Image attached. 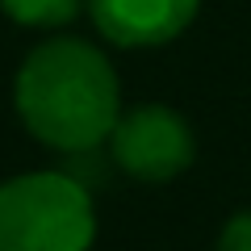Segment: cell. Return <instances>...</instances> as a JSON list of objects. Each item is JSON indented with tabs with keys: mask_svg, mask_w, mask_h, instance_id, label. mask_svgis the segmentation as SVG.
Returning <instances> with one entry per match:
<instances>
[{
	"mask_svg": "<svg viewBox=\"0 0 251 251\" xmlns=\"http://www.w3.org/2000/svg\"><path fill=\"white\" fill-rule=\"evenodd\" d=\"M13 105L42 147L80 155L109 143L122 117V88L105 50L84 38H46L17 67Z\"/></svg>",
	"mask_w": 251,
	"mask_h": 251,
	"instance_id": "cell-1",
	"label": "cell"
},
{
	"mask_svg": "<svg viewBox=\"0 0 251 251\" xmlns=\"http://www.w3.org/2000/svg\"><path fill=\"white\" fill-rule=\"evenodd\" d=\"M97 209L80 180L25 172L0 184V251H88Z\"/></svg>",
	"mask_w": 251,
	"mask_h": 251,
	"instance_id": "cell-2",
	"label": "cell"
},
{
	"mask_svg": "<svg viewBox=\"0 0 251 251\" xmlns=\"http://www.w3.org/2000/svg\"><path fill=\"white\" fill-rule=\"evenodd\" d=\"M109 151H113V163L130 172L134 180L163 184V180H176L193 163L197 143H193V130L176 109L134 105V109H122L113 134H109Z\"/></svg>",
	"mask_w": 251,
	"mask_h": 251,
	"instance_id": "cell-3",
	"label": "cell"
},
{
	"mask_svg": "<svg viewBox=\"0 0 251 251\" xmlns=\"http://www.w3.org/2000/svg\"><path fill=\"white\" fill-rule=\"evenodd\" d=\"M201 0H88L92 25L105 42L147 50L180 38L193 17H197Z\"/></svg>",
	"mask_w": 251,
	"mask_h": 251,
	"instance_id": "cell-4",
	"label": "cell"
},
{
	"mask_svg": "<svg viewBox=\"0 0 251 251\" xmlns=\"http://www.w3.org/2000/svg\"><path fill=\"white\" fill-rule=\"evenodd\" d=\"M4 17L29 29H59L84 9V0H0Z\"/></svg>",
	"mask_w": 251,
	"mask_h": 251,
	"instance_id": "cell-5",
	"label": "cell"
},
{
	"mask_svg": "<svg viewBox=\"0 0 251 251\" xmlns=\"http://www.w3.org/2000/svg\"><path fill=\"white\" fill-rule=\"evenodd\" d=\"M218 251H251V209L234 214L218 234Z\"/></svg>",
	"mask_w": 251,
	"mask_h": 251,
	"instance_id": "cell-6",
	"label": "cell"
}]
</instances>
